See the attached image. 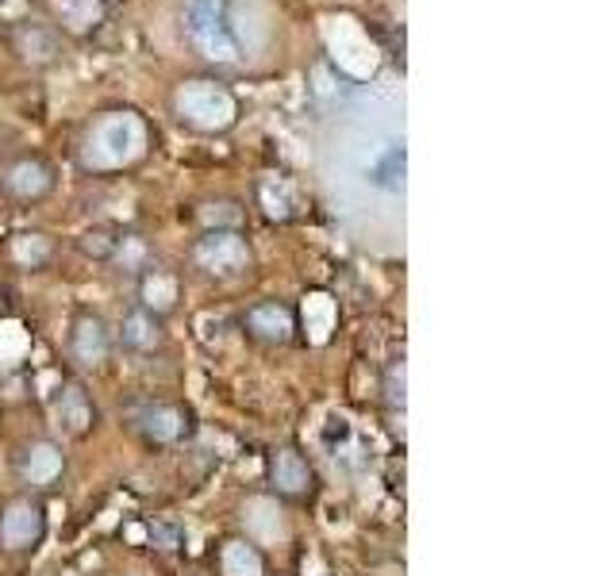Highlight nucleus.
Masks as SVG:
<instances>
[{
	"instance_id": "nucleus-1",
	"label": "nucleus",
	"mask_w": 615,
	"mask_h": 576,
	"mask_svg": "<svg viewBox=\"0 0 615 576\" xmlns=\"http://www.w3.org/2000/svg\"><path fill=\"white\" fill-rule=\"evenodd\" d=\"M181 28L208 62L235 65L243 58V43L231 28V0H185Z\"/></svg>"
},
{
	"instance_id": "nucleus-19",
	"label": "nucleus",
	"mask_w": 615,
	"mask_h": 576,
	"mask_svg": "<svg viewBox=\"0 0 615 576\" xmlns=\"http://www.w3.org/2000/svg\"><path fill=\"white\" fill-rule=\"evenodd\" d=\"M16 43H20V54L23 58L36 54V47H39V62H51V58H54V36H51V31L39 28V23H28V28L16 36Z\"/></svg>"
},
{
	"instance_id": "nucleus-21",
	"label": "nucleus",
	"mask_w": 615,
	"mask_h": 576,
	"mask_svg": "<svg viewBox=\"0 0 615 576\" xmlns=\"http://www.w3.org/2000/svg\"><path fill=\"white\" fill-rule=\"evenodd\" d=\"M151 538H154L162 549H178V546H181V530L170 527V523H151Z\"/></svg>"
},
{
	"instance_id": "nucleus-2",
	"label": "nucleus",
	"mask_w": 615,
	"mask_h": 576,
	"mask_svg": "<svg viewBox=\"0 0 615 576\" xmlns=\"http://www.w3.org/2000/svg\"><path fill=\"white\" fill-rule=\"evenodd\" d=\"M178 115L196 131H223L235 123V97L215 81H185L178 89Z\"/></svg>"
},
{
	"instance_id": "nucleus-14",
	"label": "nucleus",
	"mask_w": 615,
	"mask_h": 576,
	"mask_svg": "<svg viewBox=\"0 0 615 576\" xmlns=\"http://www.w3.org/2000/svg\"><path fill=\"white\" fill-rule=\"evenodd\" d=\"M270 473H273V488L285 492V496H301V492H308V484H312V469H308V462L296 449H281L273 457Z\"/></svg>"
},
{
	"instance_id": "nucleus-11",
	"label": "nucleus",
	"mask_w": 615,
	"mask_h": 576,
	"mask_svg": "<svg viewBox=\"0 0 615 576\" xmlns=\"http://www.w3.org/2000/svg\"><path fill=\"white\" fill-rule=\"evenodd\" d=\"M120 342L131 350V354H154V350L165 342L162 315L147 312V307H131L120 323Z\"/></svg>"
},
{
	"instance_id": "nucleus-7",
	"label": "nucleus",
	"mask_w": 615,
	"mask_h": 576,
	"mask_svg": "<svg viewBox=\"0 0 615 576\" xmlns=\"http://www.w3.org/2000/svg\"><path fill=\"white\" fill-rule=\"evenodd\" d=\"M243 327L251 331L258 342H270V346H281V342L293 338L296 331V315L293 307L278 304V300H262V304H254L251 312L243 315Z\"/></svg>"
},
{
	"instance_id": "nucleus-12",
	"label": "nucleus",
	"mask_w": 615,
	"mask_h": 576,
	"mask_svg": "<svg viewBox=\"0 0 615 576\" xmlns=\"http://www.w3.org/2000/svg\"><path fill=\"white\" fill-rule=\"evenodd\" d=\"M62 469H65L62 449H58L54 442H47V438L31 442V446L23 449V457H20V477L28 484H36V488L54 484L58 477H62Z\"/></svg>"
},
{
	"instance_id": "nucleus-18",
	"label": "nucleus",
	"mask_w": 615,
	"mask_h": 576,
	"mask_svg": "<svg viewBox=\"0 0 615 576\" xmlns=\"http://www.w3.org/2000/svg\"><path fill=\"white\" fill-rule=\"evenodd\" d=\"M112 257L123 265V270H131V273L151 270V262H147V242L139 239V235H123V239H115Z\"/></svg>"
},
{
	"instance_id": "nucleus-6",
	"label": "nucleus",
	"mask_w": 615,
	"mask_h": 576,
	"mask_svg": "<svg viewBox=\"0 0 615 576\" xmlns=\"http://www.w3.org/2000/svg\"><path fill=\"white\" fill-rule=\"evenodd\" d=\"M70 354L81 365H104V357L112 354V331L101 315H78L70 327Z\"/></svg>"
},
{
	"instance_id": "nucleus-15",
	"label": "nucleus",
	"mask_w": 615,
	"mask_h": 576,
	"mask_svg": "<svg viewBox=\"0 0 615 576\" xmlns=\"http://www.w3.org/2000/svg\"><path fill=\"white\" fill-rule=\"evenodd\" d=\"M365 178L389 192H401L404 189V146H396V143L381 146V154L365 165Z\"/></svg>"
},
{
	"instance_id": "nucleus-13",
	"label": "nucleus",
	"mask_w": 615,
	"mask_h": 576,
	"mask_svg": "<svg viewBox=\"0 0 615 576\" xmlns=\"http://www.w3.org/2000/svg\"><path fill=\"white\" fill-rule=\"evenodd\" d=\"M51 16L73 36H85L104 20V0H51Z\"/></svg>"
},
{
	"instance_id": "nucleus-8",
	"label": "nucleus",
	"mask_w": 615,
	"mask_h": 576,
	"mask_svg": "<svg viewBox=\"0 0 615 576\" xmlns=\"http://www.w3.org/2000/svg\"><path fill=\"white\" fill-rule=\"evenodd\" d=\"M135 423L154 446H173V442H181L189 434V412L178 404H147L135 415Z\"/></svg>"
},
{
	"instance_id": "nucleus-4",
	"label": "nucleus",
	"mask_w": 615,
	"mask_h": 576,
	"mask_svg": "<svg viewBox=\"0 0 615 576\" xmlns=\"http://www.w3.org/2000/svg\"><path fill=\"white\" fill-rule=\"evenodd\" d=\"M47 534V512L36 496H16L0 507V546L8 554H28L43 542Z\"/></svg>"
},
{
	"instance_id": "nucleus-16",
	"label": "nucleus",
	"mask_w": 615,
	"mask_h": 576,
	"mask_svg": "<svg viewBox=\"0 0 615 576\" xmlns=\"http://www.w3.org/2000/svg\"><path fill=\"white\" fill-rule=\"evenodd\" d=\"M220 573L223 576H262L265 565L246 542H228L220 549Z\"/></svg>"
},
{
	"instance_id": "nucleus-10",
	"label": "nucleus",
	"mask_w": 615,
	"mask_h": 576,
	"mask_svg": "<svg viewBox=\"0 0 615 576\" xmlns=\"http://www.w3.org/2000/svg\"><path fill=\"white\" fill-rule=\"evenodd\" d=\"M0 185H4L8 196H16V200H39V196L51 192L54 178H51V170L39 162V158H20V162H12L4 170Z\"/></svg>"
},
{
	"instance_id": "nucleus-5",
	"label": "nucleus",
	"mask_w": 615,
	"mask_h": 576,
	"mask_svg": "<svg viewBox=\"0 0 615 576\" xmlns=\"http://www.w3.org/2000/svg\"><path fill=\"white\" fill-rule=\"evenodd\" d=\"M193 257L204 273L212 277H235L251 265V246L239 231H208V235L193 246Z\"/></svg>"
},
{
	"instance_id": "nucleus-9",
	"label": "nucleus",
	"mask_w": 615,
	"mask_h": 576,
	"mask_svg": "<svg viewBox=\"0 0 615 576\" xmlns=\"http://www.w3.org/2000/svg\"><path fill=\"white\" fill-rule=\"evenodd\" d=\"M54 412H58V423H62V427L70 431L73 438H85V434L93 431V423H97L93 400H89V392L81 388L78 381H65L62 388H58Z\"/></svg>"
},
{
	"instance_id": "nucleus-17",
	"label": "nucleus",
	"mask_w": 615,
	"mask_h": 576,
	"mask_svg": "<svg viewBox=\"0 0 615 576\" xmlns=\"http://www.w3.org/2000/svg\"><path fill=\"white\" fill-rule=\"evenodd\" d=\"M173 300H178V281H173L170 273H162V270H154L151 265V277L143 281V307L147 312H154V315H162V312H170L173 307Z\"/></svg>"
},
{
	"instance_id": "nucleus-3",
	"label": "nucleus",
	"mask_w": 615,
	"mask_h": 576,
	"mask_svg": "<svg viewBox=\"0 0 615 576\" xmlns=\"http://www.w3.org/2000/svg\"><path fill=\"white\" fill-rule=\"evenodd\" d=\"M143 150V123L131 112H112L89 135V162L97 165H120Z\"/></svg>"
},
{
	"instance_id": "nucleus-20",
	"label": "nucleus",
	"mask_w": 615,
	"mask_h": 576,
	"mask_svg": "<svg viewBox=\"0 0 615 576\" xmlns=\"http://www.w3.org/2000/svg\"><path fill=\"white\" fill-rule=\"evenodd\" d=\"M381 388H385V404L393 407V412H404V362L401 357H393V362L385 365V381H381Z\"/></svg>"
}]
</instances>
